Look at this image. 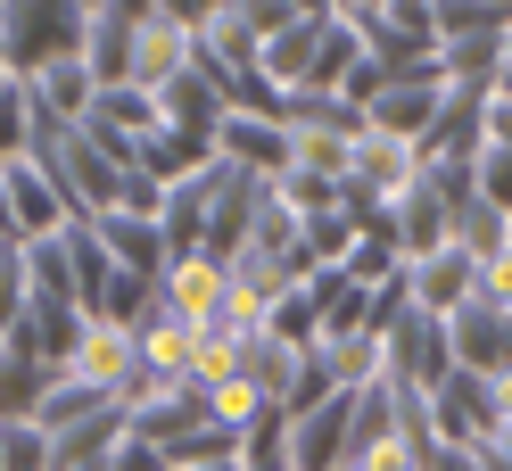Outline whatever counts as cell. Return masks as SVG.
<instances>
[{
	"instance_id": "277c9868",
	"label": "cell",
	"mask_w": 512,
	"mask_h": 471,
	"mask_svg": "<svg viewBox=\"0 0 512 471\" xmlns=\"http://www.w3.org/2000/svg\"><path fill=\"white\" fill-rule=\"evenodd\" d=\"M133 372H141V356H133V331L91 323V331L75 339V356L58 364V381H67V389H83V397H100V405H116L124 389H133Z\"/></svg>"
},
{
	"instance_id": "7a4b0ae2",
	"label": "cell",
	"mask_w": 512,
	"mask_h": 471,
	"mask_svg": "<svg viewBox=\"0 0 512 471\" xmlns=\"http://www.w3.org/2000/svg\"><path fill=\"white\" fill-rule=\"evenodd\" d=\"M199 17L207 9H141L133 17V91H166L182 75H199Z\"/></svg>"
},
{
	"instance_id": "8992f818",
	"label": "cell",
	"mask_w": 512,
	"mask_h": 471,
	"mask_svg": "<svg viewBox=\"0 0 512 471\" xmlns=\"http://www.w3.org/2000/svg\"><path fill=\"white\" fill-rule=\"evenodd\" d=\"M91 232H100V248H108V265L116 273H133V281H149V290H157V281H166V232H157L149 224V215H124V207H108V215H91Z\"/></svg>"
},
{
	"instance_id": "3957f363",
	"label": "cell",
	"mask_w": 512,
	"mask_h": 471,
	"mask_svg": "<svg viewBox=\"0 0 512 471\" xmlns=\"http://www.w3.org/2000/svg\"><path fill=\"white\" fill-rule=\"evenodd\" d=\"M504 430V389L479 381V372H446V381L430 389V438L438 447H488V438Z\"/></svg>"
},
{
	"instance_id": "5b68a950",
	"label": "cell",
	"mask_w": 512,
	"mask_h": 471,
	"mask_svg": "<svg viewBox=\"0 0 512 471\" xmlns=\"http://www.w3.org/2000/svg\"><path fill=\"white\" fill-rule=\"evenodd\" d=\"M438 108H446V75L438 67H413V75H389V91L364 108V124H372V133H389V141H405V149H422V133L438 124Z\"/></svg>"
},
{
	"instance_id": "52a82bcc",
	"label": "cell",
	"mask_w": 512,
	"mask_h": 471,
	"mask_svg": "<svg viewBox=\"0 0 512 471\" xmlns=\"http://www.w3.org/2000/svg\"><path fill=\"white\" fill-rule=\"evenodd\" d=\"M133 17L141 9H91V34H83V67L100 91L133 83Z\"/></svg>"
},
{
	"instance_id": "8fae6325",
	"label": "cell",
	"mask_w": 512,
	"mask_h": 471,
	"mask_svg": "<svg viewBox=\"0 0 512 471\" xmlns=\"http://www.w3.org/2000/svg\"><path fill=\"white\" fill-rule=\"evenodd\" d=\"M496 100H512V34H504V83H496Z\"/></svg>"
},
{
	"instance_id": "6da1fadb",
	"label": "cell",
	"mask_w": 512,
	"mask_h": 471,
	"mask_svg": "<svg viewBox=\"0 0 512 471\" xmlns=\"http://www.w3.org/2000/svg\"><path fill=\"white\" fill-rule=\"evenodd\" d=\"M83 34H91V9H0V58L17 83L83 58Z\"/></svg>"
},
{
	"instance_id": "30bf717a",
	"label": "cell",
	"mask_w": 512,
	"mask_h": 471,
	"mask_svg": "<svg viewBox=\"0 0 512 471\" xmlns=\"http://www.w3.org/2000/svg\"><path fill=\"white\" fill-rule=\"evenodd\" d=\"M58 455H50V430L42 422H9L0 430V471H50Z\"/></svg>"
},
{
	"instance_id": "ba28073f",
	"label": "cell",
	"mask_w": 512,
	"mask_h": 471,
	"mask_svg": "<svg viewBox=\"0 0 512 471\" xmlns=\"http://www.w3.org/2000/svg\"><path fill=\"white\" fill-rule=\"evenodd\" d=\"M58 372L34 356V348H17V339H0V430L9 422H34L42 414V397H50Z\"/></svg>"
},
{
	"instance_id": "9c48e42d",
	"label": "cell",
	"mask_w": 512,
	"mask_h": 471,
	"mask_svg": "<svg viewBox=\"0 0 512 471\" xmlns=\"http://www.w3.org/2000/svg\"><path fill=\"white\" fill-rule=\"evenodd\" d=\"M25 157H34V91L9 75V83H0V174L25 166Z\"/></svg>"
}]
</instances>
